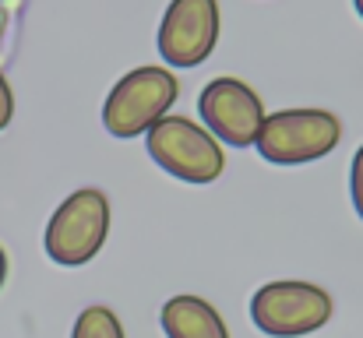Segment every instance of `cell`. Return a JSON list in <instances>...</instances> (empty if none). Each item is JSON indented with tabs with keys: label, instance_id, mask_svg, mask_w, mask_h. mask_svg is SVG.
I'll return each instance as SVG.
<instances>
[{
	"label": "cell",
	"instance_id": "obj_7",
	"mask_svg": "<svg viewBox=\"0 0 363 338\" xmlns=\"http://www.w3.org/2000/svg\"><path fill=\"white\" fill-rule=\"evenodd\" d=\"M198 113H201V123L223 141V145H233V148H247L257 141L261 134V123H264V103L261 96L240 81V78H212L201 96H198Z\"/></svg>",
	"mask_w": 363,
	"mask_h": 338
},
{
	"label": "cell",
	"instance_id": "obj_11",
	"mask_svg": "<svg viewBox=\"0 0 363 338\" xmlns=\"http://www.w3.org/2000/svg\"><path fill=\"white\" fill-rule=\"evenodd\" d=\"M11 116H14V92H11L4 71H0V130L11 123Z\"/></svg>",
	"mask_w": 363,
	"mask_h": 338
},
{
	"label": "cell",
	"instance_id": "obj_3",
	"mask_svg": "<svg viewBox=\"0 0 363 338\" xmlns=\"http://www.w3.org/2000/svg\"><path fill=\"white\" fill-rule=\"evenodd\" d=\"M110 219H113V212H110L106 191L78 187L74 194H67L57 205V212L46 222V232H43L46 257L64 268L89 264L110 236Z\"/></svg>",
	"mask_w": 363,
	"mask_h": 338
},
{
	"label": "cell",
	"instance_id": "obj_5",
	"mask_svg": "<svg viewBox=\"0 0 363 338\" xmlns=\"http://www.w3.org/2000/svg\"><path fill=\"white\" fill-rule=\"evenodd\" d=\"M339 141L342 120L332 110H279L264 116L254 148L272 166H307L332 155Z\"/></svg>",
	"mask_w": 363,
	"mask_h": 338
},
{
	"label": "cell",
	"instance_id": "obj_2",
	"mask_svg": "<svg viewBox=\"0 0 363 338\" xmlns=\"http://www.w3.org/2000/svg\"><path fill=\"white\" fill-rule=\"evenodd\" d=\"M177 96H180V81L169 67H162V64L134 67L110 89V96L103 103V127H106V134H113L121 141L145 137L173 110Z\"/></svg>",
	"mask_w": 363,
	"mask_h": 338
},
{
	"label": "cell",
	"instance_id": "obj_12",
	"mask_svg": "<svg viewBox=\"0 0 363 338\" xmlns=\"http://www.w3.org/2000/svg\"><path fill=\"white\" fill-rule=\"evenodd\" d=\"M4 282H7V254L0 247V289H4Z\"/></svg>",
	"mask_w": 363,
	"mask_h": 338
},
{
	"label": "cell",
	"instance_id": "obj_9",
	"mask_svg": "<svg viewBox=\"0 0 363 338\" xmlns=\"http://www.w3.org/2000/svg\"><path fill=\"white\" fill-rule=\"evenodd\" d=\"M71 338H127V335H123V325L113 307L92 303V307H85L78 314V321L71 328Z\"/></svg>",
	"mask_w": 363,
	"mask_h": 338
},
{
	"label": "cell",
	"instance_id": "obj_8",
	"mask_svg": "<svg viewBox=\"0 0 363 338\" xmlns=\"http://www.w3.org/2000/svg\"><path fill=\"white\" fill-rule=\"evenodd\" d=\"M159 325L166 338H230L223 314L208 300L191 293L169 296L159 310Z\"/></svg>",
	"mask_w": 363,
	"mask_h": 338
},
{
	"label": "cell",
	"instance_id": "obj_13",
	"mask_svg": "<svg viewBox=\"0 0 363 338\" xmlns=\"http://www.w3.org/2000/svg\"><path fill=\"white\" fill-rule=\"evenodd\" d=\"M353 7H357V14L363 18V0H353Z\"/></svg>",
	"mask_w": 363,
	"mask_h": 338
},
{
	"label": "cell",
	"instance_id": "obj_10",
	"mask_svg": "<svg viewBox=\"0 0 363 338\" xmlns=\"http://www.w3.org/2000/svg\"><path fill=\"white\" fill-rule=\"evenodd\" d=\"M350 198H353V208L363 219V145L353 155V166H350Z\"/></svg>",
	"mask_w": 363,
	"mask_h": 338
},
{
	"label": "cell",
	"instance_id": "obj_6",
	"mask_svg": "<svg viewBox=\"0 0 363 338\" xmlns=\"http://www.w3.org/2000/svg\"><path fill=\"white\" fill-rule=\"evenodd\" d=\"M219 0H169L159 21V53L169 67H198L219 43Z\"/></svg>",
	"mask_w": 363,
	"mask_h": 338
},
{
	"label": "cell",
	"instance_id": "obj_4",
	"mask_svg": "<svg viewBox=\"0 0 363 338\" xmlns=\"http://www.w3.org/2000/svg\"><path fill=\"white\" fill-rule=\"evenodd\" d=\"M335 314V300L318 282L279 278L250 296V321L268 338H303L321 332Z\"/></svg>",
	"mask_w": 363,
	"mask_h": 338
},
{
	"label": "cell",
	"instance_id": "obj_1",
	"mask_svg": "<svg viewBox=\"0 0 363 338\" xmlns=\"http://www.w3.org/2000/svg\"><path fill=\"white\" fill-rule=\"evenodd\" d=\"M145 148L152 155V162L184 180V184H216L226 169V152L223 141L205 127L194 123L191 116H177L166 113L148 134H145Z\"/></svg>",
	"mask_w": 363,
	"mask_h": 338
}]
</instances>
